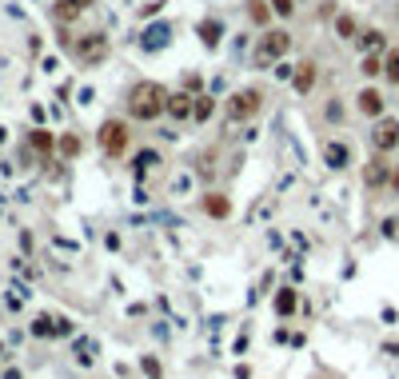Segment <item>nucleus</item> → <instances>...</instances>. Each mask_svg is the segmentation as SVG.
<instances>
[{
  "instance_id": "22",
  "label": "nucleus",
  "mask_w": 399,
  "mask_h": 379,
  "mask_svg": "<svg viewBox=\"0 0 399 379\" xmlns=\"http://www.w3.org/2000/svg\"><path fill=\"white\" fill-rule=\"evenodd\" d=\"M32 148H40V152H52V132L36 128V132H32Z\"/></svg>"
},
{
  "instance_id": "28",
  "label": "nucleus",
  "mask_w": 399,
  "mask_h": 379,
  "mask_svg": "<svg viewBox=\"0 0 399 379\" xmlns=\"http://www.w3.org/2000/svg\"><path fill=\"white\" fill-rule=\"evenodd\" d=\"M271 9H276L279 16H291V12H296V0H271Z\"/></svg>"
},
{
  "instance_id": "6",
  "label": "nucleus",
  "mask_w": 399,
  "mask_h": 379,
  "mask_svg": "<svg viewBox=\"0 0 399 379\" xmlns=\"http://www.w3.org/2000/svg\"><path fill=\"white\" fill-rule=\"evenodd\" d=\"M371 144H375L379 152H391V148H399V120H391V116H379V120H375V128H371Z\"/></svg>"
},
{
  "instance_id": "29",
  "label": "nucleus",
  "mask_w": 399,
  "mask_h": 379,
  "mask_svg": "<svg viewBox=\"0 0 399 379\" xmlns=\"http://www.w3.org/2000/svg\"><path fill=\"white\" fill-rule=\"evenodd\" d=\"M391 188H395V192H399V168H395V172H391Z\"/></svg>"
},
{
  "instance_id": "3",
  "label": "nucleus",
  "mask_w": 399,
  "mask_h": 379,
  "mask_svg": "<svg viewBox=\"0 0 399 379\" xmlns=\"http://www.w3.org/2000/svg\"><path fill=\"white\" fill-rule=\"evenodd\" d=\"M72 56H76L80 64H100V60L108 56V36H104V32H84V36L72 44Z\"/></svg>"
},
{
  "instance_id": "18",
  "label": "nucleus",
  "mask_w": 399,
  "mask_h": 379,
  "mask_svg": "<svg viewBox=\"0 0 399 379\" xmlns=\"http://www.w3.org/2000/svg\"><path fill=\"white\" fill-rule=\"evenodd\" d=\"M276 311H279V316H291V311H296V291H291V288H284L276 296Z\"/></svg>"
},
{
  "instance_id": "7",
  "label": "nucleus",
  "mask_w": 399,
  "mask_h": 379,
  "mask_svg": "<svg viewBox=\"0 0 399 379\" xmlns=\"http://www.w3.org/2000/svg\"><path fill=\"white\" fill-rule=\"evenodd\" d=\"M363 180H368V188H383V184H391V164L383 156L368 160V172H363Z\"/></svg>"
},
{
  "instance_id": "9",
  "label": "nucleus",
  "mask_w": 399,
  "mask_h": 379,
  "mask_svg": "<svg viewBox=\"0 0 399 379\" xmlns=\"http://www.w3.org/2000/svg\"><path fill=\"white\" fill-rule=\"evenodd\" d=\"M323 160H328V168H348L351 152H348V144H339V140H328V144H323Z\"/></svg>"
},
{
  "instance_id": "19",
  "label": "nucleus",
  "mask_w": 399,
  "mask_h": 379,
  "mask_svg": "<svg viewBox=\"0 0 399 379\" xmlns=\"http://www.w3.org/2000/svg\"><path fill=\"white\" fill-rule=\"evenodd\" d=\"M204 212L224 219V216H228V199H224V196H208V199H204Z\"/></svg>"
},
{
  "instance_id": "2",
  "label": "nucleus",
  "mask_w": 399,
  "mask_h": 379,
  "mask_svg": "<svg viewBox=\"0 0 399 379\" xmlns=\"http://www.w3.org/2000/svg\"><path fill=\"white\" fill-rule=\"evenodd\" d=\"M291 48V36L284 28H271L268 36H259V48H256V68H268V64H276L284 52Z\"/></svg>"
},
{
  "instance_id": "26",
  "label": "nucleus",
  "mask_w": 399,
  "mask_h": 379,
  "mask_svg": "<svg viewBox=\"0 0 399 379\" xmlns=\"http://www.w3.org/2000/svg\"><path fill=\"white\" fill-rule=\"evenodd\" d=\"M60 152H64V156H76V152H80V140L76 136H64V140H60Z\"/></svg>"
},
{
  "instance_id": "16",
  "label": "nucleus",
  "mask_w": 399,
  "mask_h": 379,
  "mask_svg": "<svg viewBox=\"0 0 399 379\" xmlns=\"http://www.w3.org/2000/svg\"><path fill=\"white\" fill-rule=\"evenodd\" d=\"M359 44H363V52H379V48H383V32H379V28L359 32Z\"/></svg>"
},
{
  "instance_id": "4",
  "label": "nucleus",
  "mask_w": 399,
  "mask_h": 379,
  "mask_svg": "<svg viewBox=\"0 0 399 379\" xmlns=\"http://www.w3.org/2000/svg\"><path fill=\"white\" fill-rule=\"evenodd\" d=\"M259 104H264V96H259L256 88L236 92V96L228 100V120H248V116H256V112H259Z\"/></svg>"
},
{
  "instance_id": "12",
  "label": "nucleus",
  "mask_w": 399,
  "mask_h": 379,
  "mask_svg": "<svg viewBox=\"0 0 399 379\" xmlns=\"http://www.w3.org/2000/svg\"><path fill=\"white\" fill-rule=\"evenodd\" d=\"M291 84H296V92H311V84H316V64H299V72L291 76Z\"/></svg>"
},
{
  "instance_id": "30",
  "label": "nucleus",
  "mask_w": 399,
  "mask_h": 379,
  "mask_svg": "<svg viewBox=\"0 0 399 379\" xmlns=\"http://www.w3.org/2000/svg\"><path fill=\"white\" fill-rule=\"evenodd\" d=\"M388 355H399V343H388Z\"/></svg>"
},
{
  "instance_id": "20",
  "label": "nucleus",
  "mask_w": 399,
  "mask_h": 379,
  "mask_svg": "<svg viewBox=\"0 0 399 379\" xmlns=\"http://www.w3.org/2000/svg\"><path fill=\"white\" fill-rule=\"evenodd\" d=\"M359 72H363V76H379V72H383V60H379L375 52H368L363 64H359Z\"/></svg>"
},
{
  "instance_id": "24",
  "label": "nucleus",
  "mask_w": 399,
  "mask_h": 379,
  "mask_svg": "<svg viewBox=\"0 0 399 379\" xmlns=\"http://www.w3.org/2000/svg\"><path fill=\"white\" fill-rule=\"evenodd\" d=\"M383 72H388V76L399 84V48H395V52H388V60H383Z\"/></svg>"
},
{
  "instance_id": "8",
  "label": "nucleus",
  "mask_w": 399,
  "mask_h": 379,
  "mask_svg": "<svg viewBox=\"0 0 399 379\" xmlns=\"http://www.w3.org/2000/svg\"><path fill=\"white\" fill-rule=\"evenodd\" d=\"M168 112L176 120H188L192 112H196V96H188V92H168Z\"/></svg>"
},
{
  "instance_id": "21",
  "label": "nucleus",
  "mask_w": 399,
  "mask_h": 379,
  "mask_svg": "<svg viewBox=\"0 0 399 379\" xmlns=\"http://www.w3.org/2000/svg\"><path fill=\"white\" fill-rule=\"evenodd\" d=\"M212 112H216V100H212V96H196V112H192V116H196V120H208Z\"/></svg>"
},
{
  "instance_id": "15",
  "label": "nucleus",
  "mask_w": 399,
  "mask_h": 379,
  "mask_svg": "<svg viewBox=\"0 0 399 379\" xmlns=\"http://www.w3.org/2000/svg\"><path fill=\"white\" fill-rule=\"evenodd\" d=\"M200 40H204L208 48H216L219 44V20H204V24H200Z\"/></svg>"
},
{
  "instance_id": "5",
  "label": "nucleus",
  "mask_w": 399,
  "mask_h": 379,
  "mask_svg": "<svg viewBox=\"0 0 399 379\" xmlns=\"http://www.w3.org/2000/svg\"><path fill=\"white\" fill-rule=\"evenodd\" d=\"M124 144H128V128H124L120 120H104V124H100V148L112 152V156H120Z\"/></svg>"
},
{
  "instance_id": "11",
  "label": "nucleus",
  "mask_w": 399,
  "mask_h": 379,
  "mask_svg": "<svg viewBox=\"0 0 399 379\" xmlns=\"http://www.w3.org/2000/svg\"><path fill=\"white\" fill-rule=\"evenodd\" d=\"M96 0H60L56 4V20H72V16H80L84 9H92Z\"/></svg>"
},
{
  "instance_id": "27",
  "label": "nucleus",
  "mask_w": 399,
  "mask_h": 379,
  "mask_svg": "<svg viewBox=\"0 0 399 379\" xmlns=\"http://www.w3.org/2000/svg\"><path fill=\"white\" fill-rule=\"evenodd\" d=\"M140 368H144V375L160 379V363H156V359H152V355H144V359H140Z\"/></svg>"
},
{
  "instance_id": "31",
  "label": "nucleus",
  "mask_w": 399,
  "mask_h": 379,
  "mask_svg": "<svg viewBox=\"0 0 399 379\" xmlns=\"http://www.w3.org/2000/svg\"><path fill=\"white\" fill-rule=\"evenodd\" d=\"M4 379H20V371H4Z\"/></svg>"
},
{
  "instance_id": "14",
  "label": "nucleus",
  "mask_w": 399,
  "mask_h": 379,
  "mask_svg": "<svg viewBox=\"0 0 399 379\" xmlns=\"http://www.w3.org/2000/svg\"><path fill=\"white\" fill-rule=\"evenodd\" d=\"M164 44H168V24H156L144 32V48H164Z\"/></svg>"
},
{
  "instance_id": "10",
  "label": "nucleus",
  "mask_w": 399,
  "mask_h": 379,
  "mask_svg": "<svg viewBox=\"0 0 399 379\" xmlns=\"http://www.w3.org/2000/svg\"><path fill=\"white\" fill-rule=\"evenodd\" d=\"M359 112L379 120V112H383V96H379L375 88H363V92H359Z\"/></svg>"
},
{
  "instance_id": "13",
  "label": "nucleus",
  "mask_w": 399,
  "mask_h": 379,
  "mask_svg": "<svg viewBox=\"0 0 399 379\" xmlns=\"http://www.w3.org/2000/svg\"><path fill=\"white\" fill-rule=\"evenodd\" d=\"M271 12H276L271 9V0H248V16L256 20V24H268Z\"/></svg>"
},
{
  "instance_id": "23",
  "label": "nucleus",
  "mask_w": 399,
  "mask_h": 379,
  "mask_svg": "<svg viewBox=\"0 0 399 379\" xmlns=\"http://www.w3.org/2000/svg\"><path fill=\"white\" fill-rule=\"evenodd\" d=\"M52 331H56V319H48V316H40L32 323V336H52Z\"/></svg>"
},
{
  "instance_id": "25",
  "label": "nucleus",
  "mask_w": 399,
  "mask_h": 379,
  "mask_svg": "<svg viewBox=\"0 0 399 379\" xmlns=\"http://www.w3.org/2000/svg\"><path fill=\"white\" fill-rule=\"evenodd\" d=\"M136 164H140V176H144L148 168H156V164H160V156H156V152H140Z\"/></svg>"
},
{
  "instance_id": "17",
  "label": "nucleus",
  "mask_w": 399,
  "mask_h": 379,
  "mask_svg": "<svg viewBox=\"0 0 399 379\" xmlns=\"http://www.w3.org/2000/svg\"><path fill=\"white\" fill-rule=\"evenodd\" d=\"M336 32H339L343 40H356V32H359L356 16H348V12H343V16H336Z\"/></svg>"
},
{
  "instance_id": "1",
  "label": "nucleus",
  "mask_w": 399,
  "mask_h": 379,
  "mask_svg": "<svg viewBox=\"0 0 399 379\" xmlns=\"http://www.w3.org/2000/svg\"><path fill=\"white\" fill-rule=\"evenodd\" d=\"M128 112L136 120H156L160 112H168V92H164V84H156V80L136 84V88L128 92Z\"/></svg>"
}]
</instances>
